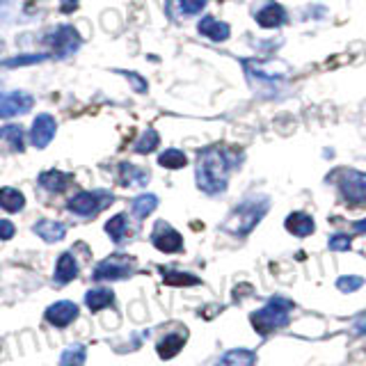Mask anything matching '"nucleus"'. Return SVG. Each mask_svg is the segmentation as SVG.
<instances>
[{
  "mask_svg": "<svg viewBox=\"0 0 366 366\" xmlns=\"http://www.w3.org/2000/svg\"><path fill=\"white\" fill-rule=\"evenodd\" d=\"M240 163V154L224 149V147H211L204 149L197 158V170L195 179L199 190H204L206 195H220L226 190V183L233 168Z\"/></svg>",
  "mask_w": 366,
  "mask_h": 366,
  "instance_id": "nucleus-1",
  "label": "nucleus"
},
{
  "mask_svg": "<svg viewBox=\"0 0 366 366\" xmlns=\"http://www.w3.org/2000/svg\"><path fill=\"white\" fill-rule=\"evenodd\" d=\"M270 208V199L266 195H252L233 208L222 222V229L236 238H245L255 226L264 220V215Z\"/></svg>",
  "mask_w": 366,
  "mask_h": 366,
  "instance_id": "nucleus-2",
  "label": "nucleus"
},
{
  "mask_svg": "<svg viewBox=\"0 0 366 366\" xmlns=\"http://www.w3.org/2000/svg\"><path fill=\"white\" fill-rule=\"evenodd\" d=\"M293 309H295L293 300L284 298V295H273V298H270L264 307L252 313L250 323H252V327H255L261 337H268V334L277 332V330H282V327L289 325Z\"/></svg>",
  "mask_w": 366,
  "mask_h": 366,
  "instance_id": "nucleus-3",
  "label": "nucleus"
},
{
  "mask_svg": "<svg viewBox=\"0 0 366 366\" xmlns=\"http://www.w3.org/2000/svg\"><path fill=\"white\" fill-rule=\"evenodd\" d=\"M332 181L337 183L339 193L351 208L366 206V174L360 170H339Z\"/></svg>",
  "mask_w": 366,
  "mask_h": 366,
  "instance_id": "nucleus-4",
  "label": "nucleus"
},
{
  "mask_svg": "<svg viewBox=\"0 0 366 366\" xmlns=\"http://www.w3.org/2000/svg\"><path fill=\"white\" fill-rule=\"evenodd\" d=\"M115 202V197L108 190H81L67 202V208L74 215L81 217H94L97 213L106 211V208Z\"/></svg>",
  "mask_w": 366,
  "mask_h": 366,
  "instance_id": "nucleus-5",
  "label": "nucleus"
},
{
  "mask_svg": "<svg viewBox=\"0 0 366 366\" xmlns=\"http://www.w3.org/2000/svg\"><path fill=\"white\" fill-rule=\"evenodd\" d=\"M135 273V259L126 255H115L108 257L106 261L97 264L92 273L94 282H117V280H128Z\"/></svg>",
  "mask_w": 366,
  "mask_h": 366,
  "instance_id": "nucleus-6",
  "label": "nucleus"
},
{
  "mask_svg": "<svg viewBox=\"0 0 366 366\" xmlns=\"http://www.w3.org/2000/svg\"><path fill=\"white\" fill-rule=\"evenodd\" d=\"M81 41H83L81 34H78L72 25H57L53 32L46 34V43L57 57H67L76 53V50L81 48Z\"/></svg>",
  "mask_w": 366,
  "mask_h": 366,
  "instance_id": "nucleus-7",
  "label": "nucleus"
},
{
  "mask_svg": "<svg viewBox=\"0 0 366 366\" xmlns=\"http://www.w3.org/2000/svg\"><path fill=\"white\" fill-rule=\"evenodd\" d=\"M151 243H154V248H158L161 252H165V255H177V252H183V236L174 229V226H170L163 220L154 224Z\"/></svg>",
  "mask_w": 366,
  "mask_h": 366,
  "instance_id": "nucleus-8",
  "label": "nucleus"
},
{
  "mask_svg": "<svg viewBox=\"0 0 366 366\" xmlns=\"http://www.w3.org/2000/svg\"><path fill=\"white\" fill-rule=\"evenodd\" d=\"M34 106V99L25 92H7L0 94V119H10L25 115Z\"/></svg>",
  "mask_w": 366,
  "mask_h": 366,
  "instance_id": "nucleus-9",
  "label": "nucleus"
},
{
  "mask_svg": "<svg viewBox=\"0 0 366 366\" xmlns=\"http://www.w3.org/2000/svg\"><path fill=\"white\" fill-rule=\"evenodd\" d=\"M55 137V119L50 115H37V119L32 121V128H30V142L32 147H37V149H43V147H48V142Z\"/></svg>",
  "mask_w": 366,
  "mask_h": 366,
  "instance_id": "nucleus-10",
  "label": "nucleus"
},
{
  "mask_svg": "<svg viewBox=\"0 0 366 366\" xmlns=\"http://www.w3.org/2000/svg\"><path fill=\"white\" fill-rule=\"evenodd\" d=\"M78 318V304L72 300H60L46 309V320L55 327H67Z\"/></svg>",
  "mask_w": 366,
  "mask_h": 366,
  "instance_id": "nucleus-11",
  "label": "nucleus"
},
{
  "mask_svg": "<svg viewBox=\"0 0 366 366\" xmlns=\"http://www.w3.org/2000/svg\"><path fill=\"white\" fill-rule=\"evenodd\" d=\"M284 226H286V231L293 233V236H298V238H307L316 231V222H313V217L304 211H293L289 217H286Z\"/></svg>",
  "mask_w": 366,
  "mask_h": 366,
  "instance_id": "nucleus-12",
  "label": "nucleus"
},
{
  "mask_svg": "<svg viewBox=\"0 0 366 366\" xmlns=\"http://www.w3.org/2000/svg\"><path fill=\"white\" fill-rule=\"evenodd\" d=\"M119 181L121 186L126 188H144L149 183V172L144 168H137V165L121 163L119 165Z\"/></svg>",
  "mask_w": 366,
  "mask_h": 366,
  "instance_id": "nucleus-13",
  "label": "nucleus"
},
{
  "mask_svg": "<svg viewBox=\"0 0 366 366\" xmlns=\"http://www.w3.org/2000/svg\"><path fill=\"white\" fill-rule=\"evenodd\" d=\"M186 339H188V332L186 330H179V332H170L165 334L158 346H156V351H158V355L163 357V360H172L174 355H177L183 346H186Z\"/></svg>",
  "mask_w": 366,
  "mask_h": 366,
  "instance_id": "nucleus-14",
  "label": "nucleus"
},
{
  "mask_svg": "<svg viewBox=\"0 0 366 366\" xmlns=\"http://www.w3.org/2000/svg\"><path fill=\"white\" fill-rule=\"evenodd\" d=\"M53 277H55L57 284H69V282H74L76 277H78V261L74 259L72 252H65V255H60Z\"/></svg>",
  "mask_w": 366,
  "mask_h": 366,
  "instance_id": "nucleus-15",
  "label": "nucleus"
},
{
  "mask_svg": "<svg viewBox=\"0 0 366 366\" xmlns=\"http://www.w3.org/2000/svg\"><path fill=\"white\" fill-rule=\"evenodd\" d=\"M34 233L46 243H57L67 236V224L53 222V220H41V222L34 224Z\"/></svg>",
  "mask_w": 366,
  "mask_h": 366,
  "instance_id": "nucleus-16",
  "label": "nucleus"
},
{
  "mask_svg": "<svg viewBox=\"0 0 366 366\" xmlns=\"http://www.w3.org/2000/svg\"><path fill=\"white\" fill-rule=\"evenodd\" d=\"M286 21V12L282 5L277 3H268L264 10L257 14V23L261 28H277V25H282Z\"/></svg>",
  "mask_w": 366,
  "mask_h": 366,
  "instance_id": "nucleus-17",
  "label": "nucleus"
},
{
  "mask_svg": "<svg viewBox=\"0 0 366 366\" xmlns=\"http://www.w3.org/2000/svg\"><path fill=\"white\" fill-rule=\"evenodd\" d=\"M69 181H72V177L60 170H48L39 174V186L43 190H50V193H62V190H67Z\"/></svg>",
  "mask_w": 366,
  "mask_h": 366,
  "instance_id": "nucleus-18",
  "label": "nucleus"
},
{
  "mask_svg": "<svg viewBox=\"0 0 366 366\" xmlns=\"http://www.w3.org/2000/svg\"><path fill=\"white\" fill-rule=\"evenodd\" d=\"M199 32H202L204 37L213 39V41H224L226 37H229L231 28L226 23L213 19V16H206V19L199 21Z\"/></svg>",
  "mask_w": 366,
  "mask_h": 366,
  "instance_id": "nucleus-19",
  "label": "nucleus"
},
{
  "mask_svg": "<svg viewBox=\"0 0 366 366\" xmlns=\"http://www.w3.org/2000/svg\"><path fill=\"white\" fill-rule=\"evenodd\" d=\"M257 355L248 351V348H236V351H229L220 357L217 366H255Z\"/></svg>",
  "mask_w": 366,
  "mask_h": 366,
  "instance_id": "nucleus-20",
  "label": "nucleus"
},
{
  "mask_svg": "<svg viewBox=\"0 0 366 366\" xmlns=\"http://www.w3.org/2000/svg\"><path fill=\"white\" fill-rule=\"evenodd\" d=\"M112 302H115V293L110 289H92L85 293V304L90 307V311H101L110 307Z\"/></svg>",
  "mask_w": 366,
  "mask_h": 366,
  "instance_id": "nucleus-21",
  "label": "nucleus"
},
{
  "mask_svg": "<svg viewBox=\"0 0 366 366\" xmlns=\"http://www.w3.org/2000/svg\"><path fill=\"white\" fill-rule=\"evenodd\" d=\"M23 206H25V197L21 190L16 188L0 190V208H5L7 213H19Z\"/></svg>",
  "mask_w": 366,
  "mask_h": 366,
  "instance_id": "nucleus-22",
  "label": "nucleus"
},
{
  "mask_svg": "<svg viewBox=\"0 0 366 366\" xmlns=\"http://www.w3.org/2000/svg\"><path fill=\"white\" fill-rule=\"evenodd\" d=\"M156 206H158V197L156 195H140L137 199H133V206H130V213H133L137 220H144V217H149Z\"/></svg>",
  "mask_w": 366,
  "mask_h": 366,
  "instance_id": "nucleus-23",
  "label": "nucleus"
},
{
  "mask_svg": "<svg viewBox=\"0 0 366 366\" xmlns=\"http://www.w3.org/2000/svg\"><path fill=\"white\" fill-rule=\"evenodd\" d=\"M106 233L115 243H124L126 240V233H128V217L124 213L110 217V220L106 222Z\"/></svg>",
  "mask_w": 366,
  "mask_h": 366,
  "instance_id": "nucleus-24",
  "label": "nucleus"
},
{
  "mask_svg": "<svg viewBox=\"0 0 366 366\" xmlns=\"http://www.w3.org/2000/svg\"><path fill=\"white\" fill-rule=\"evenodd\" d=\"M85 360H87L85 346L74 344V346H69L67 351L62 353V357H60V362H57V366H83Z\"/></svg>",
  "mask_w": 366,
  "mask_h": 366,
  "instance_id": "nucleus-25",
  "label": "nucleus"
},
{
  "mask_svg": "<svg viewBox=\"0 0 366 366\" xmlns=\"http://www.w3.org/2000/svg\"><path fill=\"white\" fill-rule=\"evenodd\" d=\"M186 163H188L186 154L179 149H168L158 156V165H163V168H168V170H181V168H186Z\"/></svg>",
  "mask_w": 366,
  "mask_h": 366,
  "instance_id": "nucleus-26",
  "label": "nucleus"
},
{
  "mask_svg": "<svg viewBox=\"0 0 366 366\" xmlns=\"http://www.w3.org/2000/svg\"><path fill=\"white\" fill-rule=\"evenodd\" d=\"M163 280L170 286H197L199 277L190 273H177V270H163Z\"/></svg>",
  "mask_w": 366,
  "mask_h": 366,
  "instance_id": "nucleus-27",
  "label": "nucleus"
},
{
  "mask_svg": "<svg viewBox=\"0 0 366 366\" xmlns=\"http://www.w3.org/2000/svg\"><path fill=\"white\" fill-rule=\"evenodd\" d=\"M158 144H161L158 133L149 128V130H144V133L140 135V140H137V144H135V151L137 154H151Z\"/></svg>",
  "mask_w": 366,
  "mask_h": 366,
  "instance_id": "nucleus-28",
  "label": "nucleus"
},
{
  "mask_svg": "<svg viewBox=\"0 0 366 366\" xmlns=\"http://www.w3.org/2000/svg\"><path fill=\"white\" fill-rule=\"evenodd\" d=\"M3 137H5L7 144H10L14 151H23V149H25L21 126H5V128H3Z\"/></svg>",
  "mask_w": 366,
  "mask_h": 366,
  "instance_id": "nucleus-29",
  "label": "nucleus"
},
{
  "mask_svg": "<svg viewBox=\"0 0 366 366\" xmlns=\"http://www.w3.org/2000/svg\"><path fill=\"white\" fill-rule=\"evenodd\" d=\"M362 286H364V277L360 275H346L337 280V289L341 293H355L357 289H362Z\"/></svg>",
  "mask_w": 366,
  "mask_h": 366,
  "instance_id": "nucleus-30",
  "label": "nucleus"
},
{
  "mask_svg": "<svg viewBox=\"0 0 366 366\" xmlns=\"http://www.w3.org/2000/svg\"><path fill=\"white\" fill-rule=\"evenodd\" d=\"M48 55H21V57H12V60H5L3 67H23V65H37V62H43Z\"/></svg>",
  "mask_w": 366,
  "mask_h": 366,
  "instance_id": "nucleus-31",
  "label": "nucleus"
},
{
  "mask_svg": "<svg viewBox=\"0 0 366 366\" xmlns=\"http://www.w3.org/2000/svg\"><path fill=\"white\" fill-rule=\"evenodd\" d=\"M327 245H330V250L346 252V250H351V236H348V233H334V236H330Z\"/></svg>",
  "mask_w": 366,
  "mask_h": 366,
  "instance_id": "nucleus-32",
  "label": "nucleus"
},
{
  "mask_svg": "<svg viewBox=\"0 0 366 366\" xmlns=\"http://www.w3.org/2000/svg\"><path fill=\"white\" fill-rule=\"evenodd\" d=\"M208 0H179V5H181V12L183 14H188V16H193V14H199L206 7Z\"/></svg>",
  "mask_w": 366,
  "mask_h": 366,
  "instance_id": "nucleus-33",
  "label": "nucleus"
},
{
  "mask_svg": "<svg viewBox=\"0 0 366 366\" xmlns=\"http://www.w3.org/2000/svg\"><path fill=\"white\" fill-rule=\"evenodd\" d=\"M14 233H16V229L12 222L0 220V240H10V238H14Z\"/></svg>",
  "mask_w": 366,
  "mask_h": 366,
  "instance_id": "nucleus-34",
  "label": "nucleus"
},
{
  "mask_svg": "<svg viewBox=\"0 0 366 366\" xmlns=\"http://www.w3.org/2000/svg\"><path fill=\"white\" fill-rule=\"evenodd\" d=\"M124 76H126V78H130V83H133V87H135L137 92H147V83L142 81V78L133 76V74H130V72H124Z\"/></svg>",
  "mask_w": 366,
  "mask_h": 366,
  "instance_id": "nucleus-35",
  "label": "nucleus"
},
{
  "mask_svg": "<svg viewBox=\"0 0 366 366\" xmlns=\"http://www.w3.org/2000/svg\"><path fill=\"white\" fill-rule=\"evenodd\" d=\"M353 330H355L357 334L366 337V313H362V316H357V320L353 323Z\"/></svg>",
  "mask_w": 366,
  "mask_h": 366,
  "instance_id": "nucleus-36",
  "label": "nucleus"
},
{
  "mask_svg": "<svg viewBox=\"0 0 366 366\" xmlns=\"http://www.w3.org/2000/svg\"><path fill=\"white\" fill-rule=\"evenodd\" d=\"M76 7H78V0H62V12L72 14Z\"/></svg>",
  "mask_w": 366,
  "mask_h": 366,
  "instance_id": "nucleus-37",
  "label": "nucleus"
},
{
  "mask_svg": "<svg viewBox=\"0 0 366 366\" xmlns=\"http://www.w3.org/2000/svg\"><path fill=\"white\" fill-rule=\"evenodd\" d=\"M353 231H355V233H366V217H364V220L353 222Z\"/></svg>",
  "mask_w": 366,
  "mask_h": 366,
  "instance_id": "nucleus-38",
  "label": "nucleus"
},
{
  "mask_svg": "<svg viewBox=\"0 0 366 366\" xmlns=\"http://www.w3.org/2000/svg\"><path fill=\"white\" fill-rule=\"evenodd\" d=\"M12 5V0H0V12L5 10V7H10Z\"/></svg>",
  "mask_w": 366,
  "mask_h": 366,
  "instance_id": "nucleus-39",
  "label": "nucleus"
},
{
  "mask_svg": "<svg viewBox=\"0 0 366 366\" xmlns=\"http://www.w3.org/2000/svg\"><path fill=\"white\" fill-rule=\"evenodd\" d=\"M0 140H3V128H0Z\"/></svg>",
  "mask_w": 366,
  "mask_h": 366,
  "instance_id": "nucleus-40",
  "label": "nucleus"
}]
</instances>
